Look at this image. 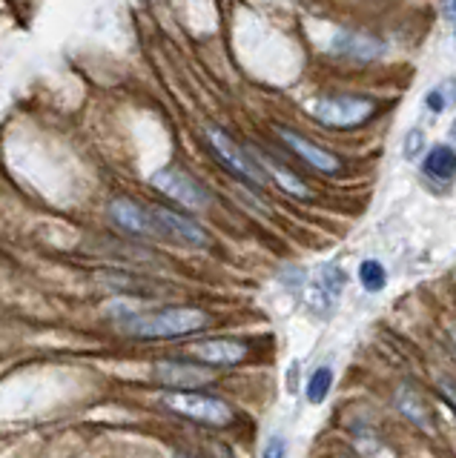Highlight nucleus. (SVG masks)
<instances>
[{
  "label": "nucleus",
  "instance_id": "obj_1",
  "mask_svg": "<svg viewBox=\"0 0 456 458\" xmlns=\"http://www.w3.org/2000/svg\"><path fill=\"white\" fill-rule=\"evenodd\" d=\"M212 324V315L202 307H161L152 312H133L124 321V329L135 338L147 341H167L204 333Z\"/></svg>",
  "mask_w": 456,
  "mask_h": 458
},
{
  "label": "nucleus",
  "instance_id": "obj_2",
  "mask_svg": "<svg viewBox=\"0 0 456 458\" xmlns=\"http://www.w3.org/2000/svg\"><path fill=\"white\" fill-rule=\"evenodd\" d=\"M376 98L370 95H353V92H336V95H319L307 104L313 121H319L327 129H359L376 118Z\"/></svg>",
  "mask_w": 456,
  "mask_h": 458
},
{
  "label": "nucleus",
  "instance_id": "obj_3",
  "mask_svg": "<svg viewBox=\"0 0 456 458\" xmlns=\"http://www.w3.org/2000/svg\"><path fill=\"white\" fill-rule=\"evenodd\" d=\"M161 407L202 427H230L236 421V410L221 395L210 393H164Z\"/></svg>",
  "mask_w": 456,
  "mask_h": 458
},
{
  "label": "nucleus",
  "instance_id": "obj_4",
  "mask_svg": "<svg viewBox=\"0 0 456 458\" xmlns=\"http://www.w3.org/2000/svg\"><path fill=\"white\" fill-rule=\"evenodd\" d=\"M207 147L210 152L216 155V161L230 172V175H236L238 181H245L250 186H264L267 183V175L262 172V166L255 164V157L250 149H245L241 143H236L230 135L224 132L221 126H207Z\"/></svg>",
  "mask_w": 456,
  "mask_h": 458
},
{
  "label": "nucleus",
  "instance_id": "obj_5",
  "mask_svg": "<svg viewBox=\"0 0 456 458\" xmlns=\"http://www.w3.org/2000/svg\"><path fill=\"white\" fill-rule=\"evenodd\" d=\"M150 183L159 190L161 195H167L169 200H176V204L187 207V209H207L212 204V195L207 186L193 178L190 172H184L178 166H164L159 169L155 175L150 178Z\"/></svg>",
  "mask_w": 456,
  "mask_h": 458
},
{
  "label": "nucleus",
  "instance_id": "obj_6",
  "mask_svg": "<svg viewBox=\"0 0 456 458\" xmlns=\"http://www.w3.org/2000/svg\"><path fill=\"white\" fill-rule=\"evenodd\" d=\"M331 52L345 64L367 66V64H376L379 57H384V52H388V43H384L382 38H376V35L365 32V29L341 26L339 32L333 35Z\"/></svg>",
  "mask_w": 456,
  "mask_h": 458
},
{
  "label": "nucleus",
  "instance_id": "obj_7",
  "mask_svg": "<svg viewBox=\"0 0 456 458\" xmlns=\"http://www.w3.org/2000/svg\"><path fill=\"white\" fill-rule=\"evenodd\" d=\"M276 135L281 138L284 147H288L298 157V161H305L310 169L322 172V175H341V172H345V161H341L336 152L319 147V143H313L305 135H298L296 129H290V126H276Z\"/></svg>",
  "mask_w": 456,
  "mask_h": 458
},
{
  "label": "nucleus",
  "instance_id": "obj_8",
  "mask_svg": "<svg viewBox=\"0 0 456 458\" xmlns=\"http://www.w3.org/2000/svg\"><path fill=\"white\" fill-rule=\"evenodd\" d=\"M152 378L161 386H167V393H195L202 386L212 384V372L204 364L169 358V361L152 364Z\"/></svg>",
  "mask_w": 456,
  "mask_h": 458
},
{
  "label": "nucleus",
  "instance_id": "obj_9",
  "mask_svg": "<svg viewBox=\"0 0 456 458\" xmlns=\"http://www.w3.org/2000/svg\"><path fill=\"white\" fill-rule=\"evenodd\" d=\"M152 221H155V229H159V235L164 238H173L184 247H195V250H204L210 247V235L202 224H195L190 215H181L176 209H167V207H152Z\"/></svg>",
  "mask_w": 456,
  "mask_h": 458
},
{
  "label": "nucleus",
  "instance_id": "obj_10",
  "mask_svg": "<svg viewBox=\"0 0 456 458\" xmlns=\"http://www.w3.org/2000/svg\"><path fill=\"white\" fill-rule=\"evenodd\" d=\"M187 355L195 358L198 364L230 369L247 358V344L238 338H204V341H195L187 350Z\"/></svg>",
  "mask_w": 456,
  "mask_h": 458
},
{
  "label": "nucleus",
  "instance_id": "obj_11",
  "mask_svg": "<svg viewBox=\"0 0 456 458\" xmlns=\"http://www.w3.org/2000/svg\"><path fill=\"white\" fill-rule=\"evenodd\" d=\"M109 221L116 224L121 233L133 235V238H152L159 235L152 221V212L144 209L141 204H135L133 198H116L109 204Z\"/></svg>",
  "mask_w": 456,
  "mask_h": 458
},
{
  "label": "nucleus",
  "instance_id": "obj_12",
  "mask_svg": "<svg viewBox=\"0 0 456 458\" xmlns=\"http://www.w3.org/2000/svg\"><path fill=\"white\" fill-rule=\"evenodd\" d=\"M255 164L262 166V172L267 175V181L279 183L284 192H290L293 198H313V190L305 183V178H298L293 169H288L276 155H270L267 149H250Z\"/></svg>",
  "mask_w": 456,
  "mask_h": 458
},
{
  "label": "nucleus",
  "instance_id": "obj_13",
  "mask_svg": "<svg viewBox=\"0 0 456 458\" xmlns=\"http://www.w3.org/2000/svg\"><path fill=\"white\" fill-rule=\"evenodd\" d=\"M396 401V410L405 415L410 424H417L419 429H436V419H434V410L427 404V398L422 390H417L413 384H402L399 390L393 393Z\"/></svg>",
  "mask_w": 456,
  "mask_h": 458
},
{
  "label": "nucleus",
  "instance_id": "obj_14",
  "mask_svg": "<svg viewBox=\"0 0 456 458\" xmlns=\"http://www.w3.org/2000/svg\"><path fill=\"white\" fill-rule=\"evenodd\" d=\"M425 181H431L436 186H453L456 181V149H451L448 143H436L425 152L419 161Z\"/></svg>",
  "mask_w": 456,
  "mask_h": 458
},
{
  "label": "nucleus",
  "instance_id": "obj_15",
  "mask_svg": "<svg viewBox=\"0 0 456 458\" xmlns=\"http://www.w3.org/2000/svg\"><path fill=\"white\" fill-rule=\"evenodd\" d=\"M101 284H107L109 290H116L121 295H130V298L152 295V284L141 276H130V272H101Z\"/></svg>",
  "mask_w": 456,
  "mask_h": 458
},
{
  "label": "nucleus",
  "instance_id": "obj_16",
  "mask_svg": "<svg viewBox=\"0 0 456 458\" xmlns=\"http://www.w3.org/2000/svg\"><path fill=\"white\" fill-rule=\"evenodd\" d=\"M422 106L427 114H442V112H448L456 106V78H445V81H439L436 86H431V89L425 92L422 98Z\"/></svg>",
  "mask_w": 456,
  "mask_h": 458
},
{
  "label": "nucleus",
  "instance_id": "obj_17",
  "mask_svg": "<svg viewBox=\"0 0 456 458\" xmlns=\"http://www.w3.org/2000/svg\"><path fill=\"white\" fill-rule=\"evenodd\" d=\"M333 390V367L331 364H322L316 367L307 376V384H305V398L310 401V404H324L327 395H331Z\"/></svg>",
  "mask_w": 456,
  "mask_h": 458
},
{
  "label": "nucleus",
  "instance_id": "obj_18",
  "mask_svg": "<svg viewBox=\"0 0 456 458\" xmlns=\"http://www.w3.org/2000/svg\"><path fill=\"white\" fill-rule=\"evenodd\" d=\"M356 276H359L362 290L370 293V295H376V293L384 290V286H388V269H384V264L376 261V258H365Z\"/></svg>",
  "mask_w": 456,
  "mask_h": 458
},
{
  "label": "nucleus",
  "instance_id": "obj_19",
  "mask_svg": "<svg viewBox=\"0 0 456 458\" xmlns=\"http://www.w3.org/2000/svg\"><path fill=\"white\" fill-rule=\"evenodd\" d=\"M316 284L322 286L327 298H331V301H339V298H341V293H345V286H348V276H345V269H341L339 264L327 261V264H322V267H319Z\"/></svg>",
  "mask_w": 456,
  "mask_h": 458
},
{
  "label": "nucleus",
  "instance_id": "obj_20",
  "mask_svg": "<svg viewBox=\"0 0 456 458\" xmlns=\"http://www.w3.org/2000/svg\"><path fill=\"white\" fill-rule=\"evenodd\" d=\"M427 152V135H425V129L422 126H410L405 138H402V155H405V161H413V164H419L422 157Z\"/></svg>",
  "mask_w": 456,
  "mask_h": 458
},
{
  "label": "nucleus",
  "instance_id": "obj_21",
  "mask_svg": "<svg viewBox=\"0 0 456 458\" xmlns=\"http://www.w3.org/2000/svg\"><path fill=\"white\" fill-rule=\"evenodd\" d=\"M262 458H288V438L284 436H273L262 450Z\"/></svg>",
  "mask_w": 456,
  "mask_h": 458
},
{
  "label": "nucleus",
  "instance_id": "obj_22",
  "mask_svg": "<svg viewBox=\"0 0 456 458\" xmlns=\"http://www.w3.org/2000/svg\"><path fill=\"white\" fill-rule=\"evenodd\" d=\"M439 393H442V398L448 401V407L456 412V384L448 381V378H439Z\"/></svg>",
  "mask_w": 456,
  "mask_h": 458
},
{
  "label": "nucleus",
  "instance_id": "obj_23",
  "mask_svg": "<svg viewBox=\"0 0 456 458\" xmlns=\"http://www.w3.org/2000/svg\"><path fill=\"white\" fill-rule=\"evenodd\" d=\"M448 147L451 149H456V118L451 121V126H448Z\"/></svg>",
  "mask_w": 456,
  "mask_h": 458
},
{
  "label": "nucleus",
  "instance_id": "obj_24",
  "mask_svg": "<svg viewBox=\"0 0 456 458\" xmlns=\"http://www.w3.org/2000/svg\"><path fill=\"white\" fill-rule=\"evenodd\" d=\"M451 341H453V347H456V324L451 327Z\"/></svg>",
  "mask_w": 456,
  "mask_h": 458
},
{
  "label": "nucleus",
  "instance_id": "obj_25",
  "mask_svg": "<svg viewBox=\"0 0 456 458\" xmlns=\"http://www.w3.org/2000/svg\"><path fill=\"white\" fill-rule=\"evenodd\" d=\"M453 38H456V21H453Z\"/></svg>",
  "mask_w": 456,
  "mask_h": 458
},
{
  "label": "nucleus",
  "instance_id": "obj_26",
  "mask_svg": "<svg viewBox=\"0 0 456 458\" xmlns=\"http://www.w3.org/2000/svg\"><path fill=\"white\" fill-rule=\"evenodd\" d=\"M176 458H193V455H176Z\"/></svg>",
  "mask_w": 456,
  "mask_h": 458
}]
</instances>
